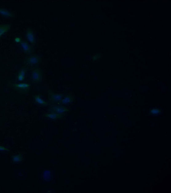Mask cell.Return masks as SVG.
<instances>
[{
    "instance_id": "16",
    "label": "cell",
    "mask_w": 171,
    "mask_h": 193,
    "mask_svg": "<svg viewBox=\"0 0 171 193\" xmlns=\"http://www.w3.org/2000/svg\"><path fill=\"white\" fill-rule=\"evenodd\" d=\"M102 55V53H98L92 56L91 60L93 61H95L101 59Z\"/></svg>"
},
{
    "instance_id": "8",
    "label": "cell",
    "mask_w": 171,
    "mask_h": 193,
    "mask_svg": "<svg viewBox=\"0 0 171 193\" xmlns=\"http://www.w3.org/2000/svg\"><path fill=\"white\" fill-rule=\"evenodd\" d=\"M66 114H58L56 113H46L44 114V117L52 121H57L64 118L66 116Z\"/></svg>"
},
{
    "instance_id": "10",
    "label": "cell",
    "mask_w": 171,
    "mask_h": 193,
    "mask_svg": "<svg viewBox=\"0 0 171 193\" xmlns=\"http://www.w3.org/2000/svg\"><path fill=\"white\" fill-rule=\"evenodd\" d=\"M20 45L23 51L29 55H30L33 52V48L26 41L22 40L20 42Z\"/></svg>"
},
{
    "instance_id": "5",
    "label": "cell",
    "mask_w": 171,
    "mask_h": 193,
    "mask_svg": "<svg viewBox=\"0 0 171 193\" xmlns=\"http://www.w3.org/2000/svg\"><path fill=\"white\" fill-rule=\"evenodd\" d=\"M48 113L64 114L70 111V109L63 105H54L50 107L48 109Z\"/></svg>"
},
{
    "instance_id": "9",
    "label": "cell",
    "mask_w": 171,
    "mask_h": 193,
    "mask_svg": "<svg viewBox=\"0 0 171 193\" xmlns=\"http://www.w3.org/2000/svg\"><path fill=\"white\" fill-rule=\"evenodd\" d=\"M75 97L71 94L66 95L61 101L60 104L63 106H67L72 104L75 101Z\"/></svg>"
},
{
    "instance_id": "18",
    "label": "cell",
    "mask_w": 171,
    "mask_h": 193,
    "mask_svg": "<svg viewBox=\"0 0 171 193\" xmlns=\"http://www.w3.org/2000/svg\"><path fill=\"white\" fill-rule=\"evenodd\" d=\"M10 150L3 146H0V151H10Z\"/></svg>"
},
{
    "instance_id": "7",
    "label": "cell",
    "mask_w": 171,
    "mask_h": 193,
    "mask_svg": "<svg viewBox=\"0 0 171 193\" xmlns=\"http://www.w3.org/2000/svg\"><path fill=\"white\" fill-rule=\"evenodd\" d=\"M26 36L27 40L30 43L34 45L36 43L35 36L33 30L31 28H29L27 29L26 33Z\"/></svg>"
},
{
    "instance_id": "19",
    "label": "cell",
    "mask_w": 171,
    "mask_h": 193,
    "mask_svg": "<svg viewBox=\"0 0 171 193\" xmlns=\"http://www.w3.org/2000/svg\"><path fill=\"white\" fill-rule=\"evenodd\" d=\"M22 41L21 38L19 37H17L15 38L14 39L15 42L17 43H20Z\"/></svg>"
},
{
    "instance_id": "4",
    "label": "cell",
    "mask_w": 171,
    "mask_h": 193,
    "mask_svg": "<svg viewBox=\"0 0 171 193\" xmlns=\"http://www.w3.org/2000/svg\"><path fill=\"white\" fill-rule=\"evenodd\" d=\"M48 95L49 102L54 104L60 103L64 97L63 94L57 93L50 90L48 91Z\"/></svg>"
},
{
    "instance_id": "2",
    "label": "cell",
    "mask_w": 171,
    "mask_h": 193,
    "mask_svg": "<svg viewBox=\"0 0 171 193\" xmlns=\"http://www.w3.org/2000/svg\"><path fill=\"white\" fill-rule=\"evenodd\" d=\"M42 57L36 55H30L25 59L24 63L27 66L38 67L42 62Z\"/></svg>"
},
{
    "instance_id": "15",
    "label": "cell",
    "mask_w": 171,
    "mask_h": 193,
    "mask_svg": "<svg viewBox=\"0 0 171 193\" xmlns=\"http://www.w3.org/2000/svg\"><path fill=\"white\" fill-rule=\"evenodd\" d=\"M23 157L21 155H17L13 156L12 161L14 163H19L22 161Z\"/></svg>"
},
{
    "instance_id": "14",
    "label": "cell",
    "mask_w": 171,
    "mask_h": 193,
    "mask_svg": "<svg viewBox=\"0 0 171 193\" xmlns=\"http://www.w3.org/2000/svg\"><path fill=\"white\" fill-rule=\"evenodd\" d=\"M42 176L43 178L46 181H50L52 178V172L48 170H45L43 172Z\"/></svg>"
},
{
    "instance_id": "1",
    "label": "cell",
    "mask_w": 171,
    "mask_h": 193,
    "mask_svg": "<svg viewBox=\"0 0 171 193\" xmlns=\"http://www.w3.org/2000/svg\"><path fill=\"white\" fill-rule=\"evenodd\" d=\"M31 78L33 83L39 84L42 81L43 72L38 67H33L31 69Z\"/></svg>"
},
{
    "instance_id": "17",
    "label": "cell",
    "mask_w": 171,
    "mask_h": 193,
    "mask_svg": "<svg viewBox=\"0 0 171 193\" xmlns=\"http://www.w3.org/2000/svg\"><path fill=\"white\" fill-rule=\"evenodd\" d=\"M150 113L153 115H157L161 113V111L157 108H154L150 110Z\"/></svg>"
},
{
    "instance_id": "3",
    "label": "cell",
    "mask_w": 171,
    "mask_h": 193,
    "mask_svg": "<svg viewBox=\"0 0 171 193\" xmlns=\"http://www.w3.org/2000/svg\"><path fill=\"white\" fill-rule=\"evenodd\" d=\"M10 86L14 90L22 94L28 93L30 88V84L26 83L11 84Z\"/></svg>"
},
{
    "instance_id": "6",
    "label": "cell",
    "mask_w": 171,
    "mask_h": 193,
    "mask_svg": "<svg viewBox=\"0 0 171 193\" xmlns=\"http://www.w3.org/2000/svg\"><path fill=\"white\" fill-rule=\"evenodd\" d=\"M33 100L34 103L36 105L40 106H48L50 104L43 99L41 96L39 94H36L34 96Z\"/></svg>"
},
{
    "instance_id": "13",
    "label": "cell",
    "mask_w": 171,
    "mask_h": 193,
    "mask_svg": "<svg viewBox=\"0 0 171 193\" xmlns=\"http://www.w3.org/2000/svg\"><path fill=\"white\" fill-rule=\"evenodd\" d=\"M10 28V26L9 24L0 25V38L4 34L8 32Z\"/></svg>"
},
{
    "instance_id": "12",
    "label": "cell",
    "mask_w": 171,
    "mask_h": 193,
    "mask_svg": "<svg viewBox=\"0 0 171 193\" xmlns=\"http://www.w3.org/2000/svg\"><path fill=\"white\" fill-rule=\"evenodd\" d=\"M0 14L6 18H13L15 17V15L13 13L1 7H0Z\"/></svg>"
},
{
    "instance_id": "11",
    "label": "cell",
    "mask_w": 171,
    "mask_h": 193,
    "mask_svg": "<svg viewBox=\"0 0 171 193\" xmlns=\"http://www.w3.org/2000/svg\"><path fill=\"white\" fill-rule=\"evenodd\" d=\"M26 73V69L22 68L19 69L17 76V79L18 82H22L25 79Z\"/></svg>"
}]
</instances>
